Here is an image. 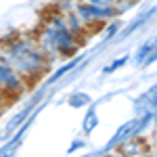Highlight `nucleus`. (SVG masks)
<instances>
[{
  "label": "nucleus",
  "mask_w": 157,
  "mask_h": 157,
  "mask_svg": "<svg viewBox=\"0 0 157 157\" xmlns=\"http://www.w3.org/2000/svg\"><path fill=\"white\" fill-rule=\"evenodd\" d=\"M132 105H134V115H140L145 111H157V82L151 88H147L143 94H138L132 101Z\"/></svg>",
  "instance_id": "nucleus-7"
},
{
  "label": "nucleus",
  "mask_w": 157,
  "mask_h": 157,
  "mask_svg": "<svg viewBox=\"0 0 157 157\" xmlns=\"http://www.w3.org/2000/svg\"><path fill=\"white\" fill-rule=\"evenodd\" d=\"M153 153H155V155H157V147H155V149H153Z\"/></svg>",
  "instance_id": "nucleus-21"
},
{
  "label": "nucleus",
  "mask_w": 157,
  "mask_h": 157,
  "mask_svg": "<svg viewBox=\"0 0 157 157\" xmlns=\"http://www.w3.org/2000/svg\"><path fill=\"white\" fill-rule=\"evenodd\" d=\"M44 97H46V90H44V88H40L36 94H34V97L27 101V105H25L23 109H19V111H17V113L13 115L11 121H9V124L4 126V132H2L4 140H6V138H9V136H11V134L15 132V130H17V128H19V126H21V124H23V121L29 117V115H32V111H34V109H36L38 105H40V103L44 101Z\"/></svg>",
  "instance_id": "nucleus-6"
},
{
  "label": "nucleus",
  "mask_w": 157,
  "mask_h": 157,
  "mask_svg": "<svg viewBox=\"0 0 157 157\" xmlns=\"http://www.w3.org/2000/svg\"><path fill=\"white\" fill-rule=\"evenodd\" d=\"M130 63V55H120V57H115V59H111L103 67V75H111V73H115V71H120V69H124L126 65Z\"/></svg>",
  "instance_id": "nucleus-13"
},
{
  "label": "nucleus",
  "mask_w": 157,
  "mask_h": 157,
  "mask_svg": "<svg viewBox=\"0 0 157 157\" xmlns=\"http://www.w3.org/2000/svg\"><path fill=\"white\" fill-rule=\"evenodd\" d=\"M98 124H101V113L97 109V103H90L86 107L84 117H82V132H84V136H90L98 128Z\"/></svg>",
  "instance_id": "nucleus-10"
},
{
  "label": "nucleus",
  "mask_w": 157,
  "mask_h": 157,
  "mask_svg": "<svg viewBox=\"0 0 157 157\" xmlns=\"http://www.w3.org/2000/svg\"><path fill=\"white\" fill-rule=\"evenodd\" d=\"M157 46V36H153V38H147L145 42L138 46V48L134 50V55L130 57V61H132L136 67H143V63H145V59L151 55V50Z\"/></svg>",
  "instance_id": "nucleus-11"
},
{
  "label": "nucleus",
  "mask_w": 157,
  "mask_h": 157,
  "mask_svg": "<svg viewBox=\"0 0 157 157\" xmlns=\"http://www.w3.org/2000/svg\"><path fill=\"white\" fill-rule=\"evenodd\" d=\"M153 63H157V46H155L153 50H151V55H149V57L145 59V63H143V67H151Z\"/></svg>",
  "instance_id": "nucleus-16"
},
{
  "label": "nucleus",
  "mask_w": 157,
  "mask_h": 157,
  "mask_svg": "<svg viewBox=\"0 0 157 157\" xmlns=\"http://www.w3.org/2000/svg\"><path fill=\"white\" fill-rule=\"evenodd\" d=\"M90 103H94V101H92V97L86 90H73L71 94L67 97V105L71 109H86Z\"/></svg>",
  "instance_id": "nucleus-12"
},
{
  "label": "nucleus",
  "mask_w": 157,
  "mask_h": 157,
  "mask_svg": "<svg viewBox=\"0 0 157 157\" xmlns=\"http://www.w3.org/2000/svg\"><path fill=\"white\" fill-rule=\"evenodd\" d=\"M84 149H86V138H73L71 145L67 147V155H73V153L84 151Z\"/></svg>",
  "instance_id": "nucleus-15"
},
{
  "label": "nucleus",
  "mask_w": 157,
  "mask_h": 157,
  "mask_svg": "<svg viewBox=\"0 0 157 157\" xmlns=\"http://www.w3.org/2000/svg\"><path fill=\"white\" fill-rule=\"evenodd\" d=\"M80 61H82V55H75V57H71V59H65L63 65H59L57 69H52V71L46 75V84H59L65 75H69V73L80 65Z\"/></svg>",
  "instance_id": "nucleus-9"
},
{
  "label": "nucleus",
  "mask_w": 157,
  "mask_h": 157,
  "mask_svg": "<svg viewBox=\"0 0 157 157\" xmlns=\"http://www.w3.org/2000/svg\"><path fill=\"white\" fill-rule=\"evenodd\" d=\"M124 9L126 6H120V4H92L86 0H75V4H73V13L92 34L103 29L107 21L120 17Z\"/></svg>",
  "instance_id": "nucleus-3"
},
{
  "label": "nucleus",
  "mask_w": 157,
  "mask_h": 157,
  "mask_svg": "<svg viewBox=\"0 0 157 157\" xmlns=\"http://www.w3.org/2000/svg\"><path fill=\"white\" fill-rule=\"evenodd\" d=\"M38 44L42 46V50L48 55L52 61L57 59H71L75 55H80V50L86 46L84 40L73 34L67 27V23L63 21L61 15L52 4H48L38 21L36 29H34Z\"/></svg>",
  "instance_id": "nucleus-2"
},
{
  "label": "nucleus",
  "mask_w": 157,
  "mask_h": 157,
  "mask_svg": "<svg viewBox=\"0 0 157 157\" xmlns=\"http://www.w3.org/2000/svg\"><path fill=\"white\" fill-rule=\"evenodd\" d=\"M86 2H92V4H120L121 0H86Z\"/></svg>",
  "instance_id": "nucleus-18"
},
{
  "label": "nucleus",
  "mask_w": 157,
  "mask_h": 157,
  "mask_svg": "<svg viewBox=\"0 0 157 157\" xmlns=\"http://www.w3.org/2000/svg\"><path fill=\"white\" fill-rule=\"evenodd\" d=\"M29 88H32V84L11 65V61L4 52V46L0 42V90L6 94V98L11 103H15V101H19L23 97Z\"/></svg>",
  "instance_id": "nucleus-5"
},
{
  "label": "nucleus",
  "mask_w": 157,
  "mask_h": 157,
  "mask_svg": "<svg viewBox=\"0 0 157 157\" xmlns=\"http://www.w3.org/2000/svg\"><path fill=\"white\" fill-rule=\"evenodd\" d=\"M0 143H4V136H0Z\"/></svg>",
  "instance_id": "nucleus-20"
},
{
  "label": "nucleus",
  "mask_w": 157,
  "mask_h": 157,
  "mask_svg": "<svg viewBox=\"0 0 157 157\" xmlns=\"http://www.w3.org/2000/svg\"><path fill=\"white\" fill-rule=\"evenodd\" d=\"M4 52L11 61V65L23 75L29 84H38L42 78L52 71V63L48 55L38 44L34 32H11L0 38Z\"/></svg>",
  "instance_id": "nucleus-1"
},
{
  "label": "nucleus",
  "mask_w": 157,
  "mask_h": 157,
  "mask_svg": "<svg viewBox=\"0 0 157 157\" xmlns=\"http://www.w3.org/2000/svg\"><path fill=\"white\" fill-rule=\"evenodd\" d=\"M153 124H157V111H155V115H153Z\"/></svg>",
  "instance_id": "nucleus-19"
},
{
  "label": "nucleus",
  "mask_w": 157,
  "mask_h": 157,
  "mask_svg": "<svg viewBox=\"0 0 157 157\" xmlns=\"http://www.w3.org/2000/svg\"><path fill=\"white\" fill-rule=\"evenodd\" d=\"M153 115H155V111H145V113H140V115H134L132 120L124 121L120 128L111 134L107 145L103 147L101 151H94V153H90V155H105V153H111V151H117L126 140L136 138V136H140V134L145 132L147 128L153 124Z\"/></svg>",
  "instance_id": "nucleus-4"
},
{
  "label": "nucleus",
  "mask_w": 157,
  "mask_h": 157,
  "mask_svg": "<svg viewBox=\"0 0 157 157\" xmlns=\"http://www.w3.org/2000/svg\"><path fill=\"white\" fill-rule=\"evenodd\" d=\"M121 27H124V21H121L120 17H115V19H111L105 23V34H103V42H111L113 38H117V34L121 32Z\"/></svg>",
  "instance_id": "nucleus-14"
},
{
  "label": "nucleus",
  "mask_w": 157,
  "mask_h": 157,
  "mask_svg": "<svg viewBox=\"0 0 157 157\" xmlns=\"http://www.w3.org/2000/svg\"><path fill=\"white\" fill-rule=\"evenodd\" d=\"M9 105H11V101H9V98H6V94L0 90V117H2V113L6 111V107H9Z\"/></svg>",
  "instance_id": "nucleus-17"
},
{
  "label": "nucleus",
  "mask_w": 157,
  "mask_h": 157,
  "mask_svg": "<svg viewBox=\"0 0 157 157\" xmlns=\"http://www.w3.org/2000/svg\"><path fill=\"white\" fill-rule=\"evenodd\" d=\"M155 13H157V6H151V9H147V11L138 13V15L134 17L130 23L121 27V32L117 34V42H120V40H126V38H130L134 32H138L143 25H147L149 21H151V19H153V15H155Z\"/></svg>",
  "instance_id": "nucleus-8"
}]
</instances>
